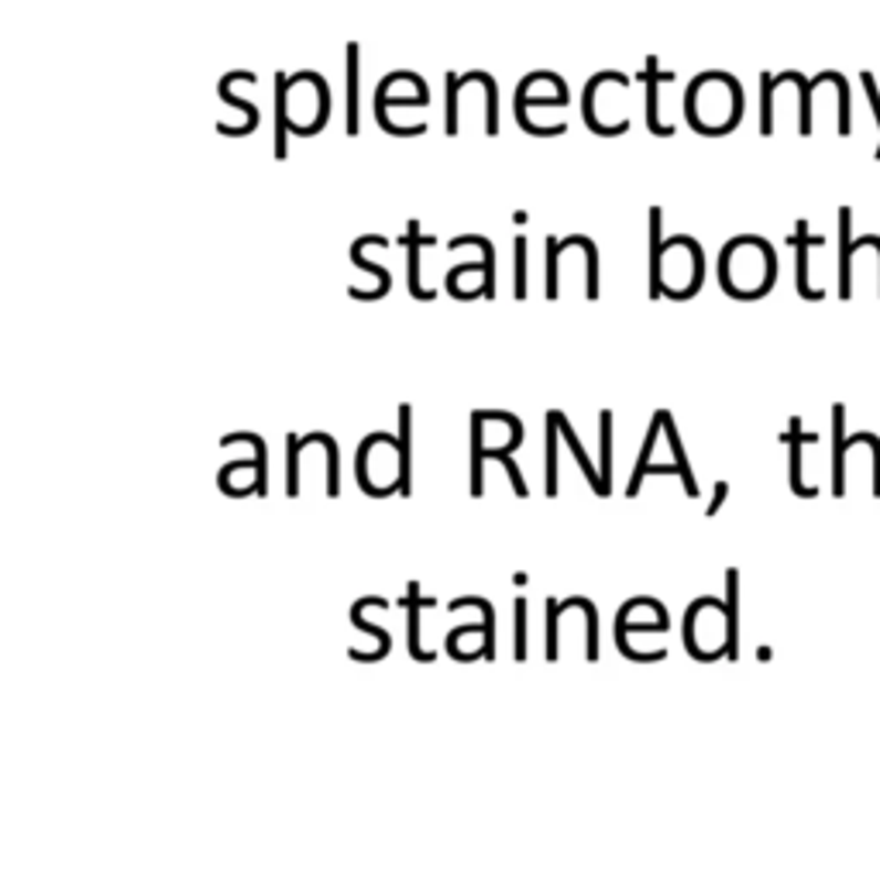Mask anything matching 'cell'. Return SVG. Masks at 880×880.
Segmentation results:
<instances>
[{"label":"cell","instance_id":"obj_3","mask_svg":"<svg viewBox=\"0 0 880 880\" xmlns=\"http://www.w3.org/2000/svg\"><path fill=\"white\" fill-rule=\"evenodd\" d=\"M743 86L726 70H705L684 90V117L705 138L730 135L743 121Z\"/></svg>","mask_w":880,"mask_h":880},{"label":"cell","instance_id":"obj_23","mask_svg":"<svg viewBox=\"0 0 880 880\" xmlns=\"http://www.w3.org/2000/svg\"><path fill=\"white\" fill-rule=\"evenodd\" d=\"M300 451H303L300 437L290 433V495L300 492Z\"/></svg>","mask_w":880,"mask_h":880},{"label":"cell","instance_id":"obj_26","mask_svg":"<svg viewBox=\"0 0 880 880\" xmlns=\"http://www.w3.org/2000/svg\"><path fill=\"white\" fill-rule=\"evenodd\" d=\"M877 159H880V145H877Z\"/></svg>","mask_w":880,"mask_h":880},{"label":"cell","instance_id":"obj_5","mask_svg":"<svg viewBox=\"0 0 880 880\" xmlns=\"http://www.w3.org/2000/svg\"><path fill=\"white\" fill-rule=\"evenodd\" d=\"M630 76L619 70L595 73L582 93V117L595 135L619 138L630 132Z\"/></svg>","mask_w":880,"mask_h":880},{"label":"cell","instance_id":"obj_14","mask_svg":"<svg viewBox=\"0 0 880 880\" xmlns=\"http://www.w3.org/2000/svg\"><path fill=\"white\" fill-rule=\"evenodd\" d=\"M344 76H348V111H344V128H348V135H358L362 132V117H358V104H362V49L358 42H348V70H344Z\"/></svg>","mask_w":880,"mask_h":880},{"label":"cell","instance_id":"obj_8","mask_svg":"<svg viewBox=\"0 0 880 880\" xmlns=\"http://www.w3.org/2000/svg\"><path fill=\"white\" fill-rule=\"evenodd\" d=\"M850 220H853V210L850 207H839V296L850 300L853 293V255L863 248H873L880 255V234H863L857 241H850Z\"/></svg>","mask_w":880,"mask_h":880},{"label":"cell","instance_id":"obj_18","mask_svg":"<svg viewBox=\"0 0 880 880\" xmlns=\"http://www.w3.org/2000/svg\"><path fill=\"white\" fill-rule=\"evenodd\" d=\"M599 430H603V468H599V475H603V489L609 495V489H612V413L609 410L599 417Z\"/></svg>","mask_w":880,"mask_h":880},{"label":"cell","instance_id":"obj_6","mask_svg":"<svg viewBox=\"0 0 880 880\" xmlns=\"http://www.w3.org/2000/svg\"><path fill=\"white\" fill-rule=\"evenodd\" d=\"M705 282V251L691 234H674L664 241L660 269L650 282V296L660 300H691Z\"/></svg>","mask_w":880,"mask_h":880},{"label":"cell","instance_id":"obj_1","mask_svg":"<svg viewBox=\"0 0 880 880\" xmlns=\"http://www.w3.org/2000/svg\"><path fill=\"white\" fill-rule=\"evenodd\" d=\"M331 121V86L317 70L275 76V159H286V132L310 138Z\"/></svg>","mask_w":880,"mask_h":880},{"label":"cell","instance_id":"obj_22","mask_svg":"<svg viewBox=\"0 0 880 880\" xmlns=\"http://www.w3.org/2000/svg\"><path fill=\"white\" fill-rule=\"evenodd\" d=\"M516 300L526 296V238H516Z\"/></svg>","mask_w":880,"mask_h":880},{"label":"cell","instance_id":"obj_25","mask_svg":"<svg viewBox=\"0 0 880 880\" xmlns=\"http://www.w3.org/2000/svg\"><path fill=\"white\" fill-rule=\"evenodd\" d=\"M726 489H730L726 482H719V485H715V499H712V506H709V516L722 506V495H726Z\"/></svg>","mask_w":880,"mask_h":880},{"label":"cell","instance_id":"obj_19","mask_svg":"<svg viewBox=\"0 0 880 880\" xmlns=\"http://www.w3.org/2000/svg\"><path fill=\"white\" fill-rule=\"evenodd\" d=\"M557 492V420L547 413V495Z\"/></svg>","mask_w":880,"mask_h":880},{"label":"cell","instance_id":"obj_13","mask_svg":"<svg viewBox=\"0 0 880 880\" xmlns=\"http://www.w3.org/2000/svg\"><path fill=\"white\" fill-rule=\"evenodd\" d=\"M423 244H433V238H427L420 231V220H410V228H406V286H410V293L417 300H433V290H427L423 282H420V251Z\"/></svg>","mask_w":880,"mask_h":880},{"label":"cell","instance_id":"obj_21","mask_svg":"<svg viewBox=\"0 0 880 880\" xmlns=\"http://www.w3.org/2000/svg\"><path fill=\"white\" fill-rule=\"evenodd\" d=\"M730 606H726V616H730V626H726V637H730V657H736V572L730 568Z\"/></svg>","mask_w":880,"mask_h":880},{"label":"cell","instance_id":"obj_15","mask_svg":"<svg viewBox=\"0 0 880 880\" xmlns=\"http://www.w3.org/2000/svg\"><path fill=\"white\" fill-rule=\"evenodd\" d=\"M365 251H368V234H365V238H358V241L352 244V262H355V265H358L362 272H368V275L375 279V290H371V293H368L365 300H383V296H386V293L392 290V275H389V269H383V265H375V262H371V259L365 255Z\"/></svg>","mask_w":880,"mask_h":880},{"label":"cell","instance_id":"obj_17","mask_svg":"<svg viewBox=\"0 0 880 880\" xmlns=\"http://www.w3.org/2000/svg\"><path fill=\"white\" fill-rule=\"evenodd\" d=\"M842 420H846V410L836 402L832 406V430H836V448H832V492L842 495L846 482H842V461H846V448H850V440H842Z\"/></svg>","mask_w":880,"mask_h":880},{"label":"cell","instance_id":"obj_24","mask_svg":"<svg viewBox=\"0 0 880 880\" xmlns=\"http://www.w3.org/2000/svg\"><path fill=\"white\" fill-rule=\"evenodd\" d=\"M516 660H526V603L516 599Z\"/></svg>","mask_w":880,"mask_h":880},{"label":"cell","instance_id":"obj_16","mask_svg":"<svg viewBox=\"0 0 880 880\" xmlns=\"http://www.w3.org/2000/svg\"><path fill=\"white\" fill-rule=\"evenodd\" d=\"M660 430H664V410H657L653 420H650V430H647V440H643V451H640V464H637V471H633L630 485H626V495H630V499L640 492V485H643V479H647L650 454H653V444H657V433H660Z\"/></svg>","mask_w":880,"mask_h":880},{"label":"cell","instance_id":"obj_12","mask_svg":"<svg viewBox=\"0 0 880 880\" xmlns=\"http://www.w3.org/2000/svg\"><path fill=\"white\" fill-rule=\"evenodd\" d=\"M251 76H255V73H248V70H231L228 76H220V80H217V97L224 101L228 107H234L238 114H244V121H248L241 132H234V138H244V135H251V132L259 128V121H262L259 107L251 104V101H241L238 93H234V86H238V83H244V80H251Z\"/></svg>","mask_w":880,"mask_h":880},{"label":"cell","instance_id":"obj_20","mask_svg":"<svg viewBox=\"0 0 880 880\" xmlns=\"http://www.w3.org/2000/svg\"><path fill=\"white\" fill-rule=\"evenodd\" d=\"M417 591H420V585L413 582L410 585V599H413V606H410V653L417 660H430V653L420 650V603H417Z\"/></svg>","mask_w":880,"mask_h":880},{"label":"cell","instance_id":"obj_11","mask_svg":"<svg viewBox=\"0 0 880 880\" xmlns=\"http://www.w3.org/2000/svg\"><path fill=\"white\" fill-rule=\"evenodd\" d=\"M792 244H795V251H798V269H795L798 296H802V300H811V303L826 300V290H815L811 282H808V251H811V248H823L826 238H823V234H811V231H808V220H798V228H795V234H792Z\"/></svg>","mask_w":880,"mask_h":880},{"label":"cell","instance_id":"obj_7","mask_svg":"<svg viewBox=\"0 0 880 880\" xmlns=\"http://www.w3.org/2000/svg\"><path fill=\"white\" fill-rule=\"evenodd\" d=\"M464 107H479L485 117V135H499V86L495 76L485 70L471 73H448V121L444 132L458 135L461 132V114Z\"/></svg>","mask_w":880,"mask_h":880},{"label":"cell","instance_id":"obj_2","mask_svg":"<svg viewBox=\"0 0 880 880\" xmlns=\"http://www.w3.org/2000/svg\"><path fill=\"white\" fill-rule=\"evenodd\" d=\"M355 475L358 485L375 499L396 489L410 492V406L406 402L399 406V437L375 430L358 444Z\"/></svg>","mask_w":880,"mask_h":880},{"label":"cell","instance_id":"obj_4","mask_svg":"<svg viewBox=\"0 0 880 880\" xmlns=\"http://www.w3.org/2000/svg\"><path fill=\"white\" fill-rule=\"evenodd\" d=\"M777 282V251L761 234H736L719 251V286L733 300H761Z\"/></svg>","mask_w":880,"mask_h":880},{"label":"cell","instance_id":"obj_10","mask_svg":"<svg viewBox=\"0 0 880 880\" xmlns=\"http://www.w3.org/2000/svg\"><path fill=\"white\" fill-rule=\"evenodd\" d=\"M568 104H572V90H568V83H564V80H557L547 93H541V97L530 90L526 80H520L516 97H513V111H516V121H520L523 132H530V111L533 107H568Z\"/></svg>","mask_w":880,"mask_h":880},{"label":"cell","instance_id":"obj_9","mask_svg":"<svg viewBox=\"0 0 880 880\" xmlns=\"http://www.w3.org/2000/svg\"><path fill=\"white\" fill-rule=\"evenodd\" d=\"M640 80L647 83V111H643V114H647V128H650V135H657V138H671V135H674V124H664V121H660V83H674L678 73H671V70L660 73L657 55H647V66H643Z\"/></svg>","mask_w":880,"mask_h":880}]
</instances>
